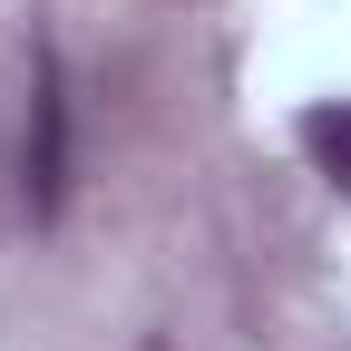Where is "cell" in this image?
Listing matches in <instances>:
<instances>
[{
  "label": "cell",
  "instance_id": "obj_1",
  "mask_svg": "<svg viewBox=\"0 0 351 351\" xmlns=\"http://www.w3.org/2000/svg\"><path fill=\"white\" fill-rule=\"evenodd\" d=\"M20 195H29V225H49V215H59V195H69V88H59V59H49V49H39V69H29Z\"/></svg>",
  "mask_w": 351,
  "mask_h": 351
},
{
  "label": "cell",
  "instance_id": "obj_2",
  "mask_svg": "<svg viewBox=\"0 0 351 351\" xmlns=\"http://www.w3.org/2000/svg\"><path fill=\"white\" fill-rule=\"evenodd\" d=\"M302 156H313L332 186L351 195V98H332V108H302Z\"/></svg>",
  "mask_w": 351,
  "mask_h": 351
},
{
  "label": "cell",
  "instance_id": "obj_3",
  "mask_svg": "<svg viewBox=\"0 0 351 351\" xmlns=\"http://www.w3.org/2000/svg\"><path fill=\"white\" fill-rule=\"evenodd\" d=\"M147 351H156V341H147Z\"/></svg>",
  "mask_w": 351,
  "mask_h": 351
}]
</instances>
